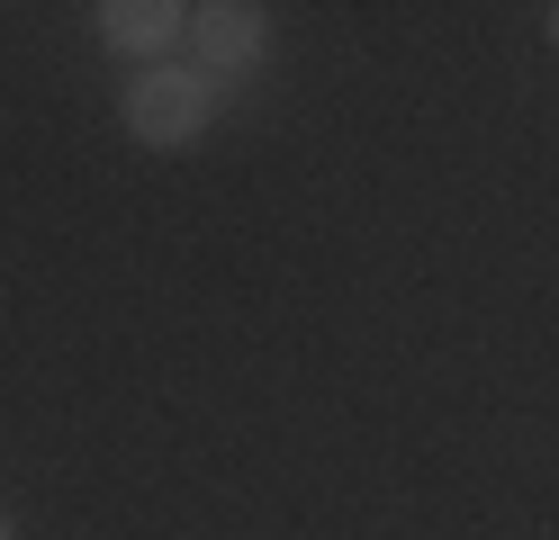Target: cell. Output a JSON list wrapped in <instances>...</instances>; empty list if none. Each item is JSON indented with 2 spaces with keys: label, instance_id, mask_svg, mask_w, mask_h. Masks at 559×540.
<instances>
[{
  "label": "cell",
  "instance_id": "cell-1",
  "mask_svg": "<svg viewBox=\"0 0 559 540\" xmlns=\"http://www.w3.org/2000/svg\"><path fill=\"white\" fill-rule=\"evenodd\" d=\"M226 108V91L207 72H181V63H145L135 82L118 91V127L145 144V154H190L207 135V118Z\"/></svg>",
  "mask_w": 559,
  "mask_h": 540
},
{
  "label": "cell",
  "instance_id": "cell-2",
  "mask_svg": "<svg viewBox=\"0 0 559 540\" xmlns=\"http://www.w3.org/2000/svg\"><path fill=\"white\" fill-rule=\"evenodd\" d=\"M190 36H199L207 82H217V72H253L262 46H271V10H253V0H207V10H190Z\"/></svg>",
  "mask_w": 559,
  "mask_h": 540
},
{
  "label": "cell",
  "instance_id": "cell-3",
  "mask_svg": "<svg viewBox=\"0 0 559 540\" xmlns=\"http://www.w3.org/2000/svg\"><path fill=\"white\" fill-rule=\"evenodd\" d=\"M91 19H99V46L135 55V72H145V63H163V55L190 36V10H181V0H99Z\"/></svg>",
  "mask_w": 559,
  "mask_h": 540
},
{
  "label": "cell",
  "instance_id": "cell-4",
  "mask_svg": "<svg viewBox=\"0 0 559 540\" xmlns=\"http://www.w3.org/2000/svg\"><path fill=\"white\" fill-rule=\"evenodd\" d=\"M542 36H550V46H559V10H550V19H542Z\"/></svg>",
  "mask_w": 559,
  "mask_h": 540
},
{
  "label": "cell",
  "instance_id": "cell-5",
  "mask_svg": "<svg viewBox=\"0 0 559 540\" xmlns=\"http://www.w3.org/2000/svg\"><path fill=\"white\" fill-rule=\"evenodd\" d=\"M0 540H19V523H10V514H0Z\"/></svg>",
  "mask_w": 559,
  "mask_h": 540
}]
</instances>
